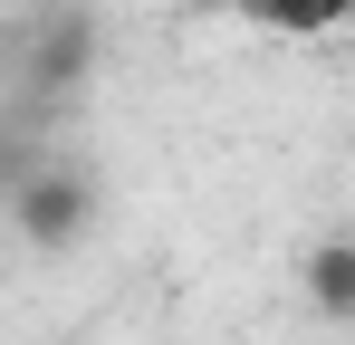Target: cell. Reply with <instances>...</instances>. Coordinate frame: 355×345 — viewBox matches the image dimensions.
I'll use <instances>...</instances> for the list:
<instances>
[{
  "label": "cell",
  "instance_id": "cell-1",
  "mask_svg": "<svg viewBox=\"0 0 355 345\" xmlns=\"http://www.w3.org/2000/svg\"><path fill=\"white\" fill-rule=\"evenodd\" d=\"M346 10L355 0H240V19L250 29H279V39H327Z\"/></svg>",
  "mask_w": 355,
  "mask_h": 345
}]
</instances>
